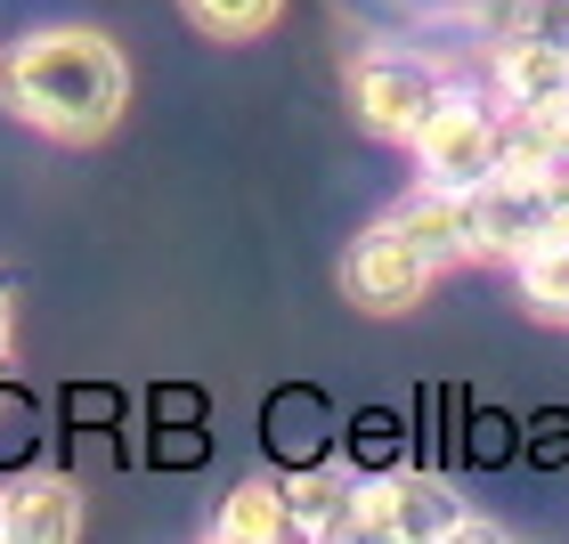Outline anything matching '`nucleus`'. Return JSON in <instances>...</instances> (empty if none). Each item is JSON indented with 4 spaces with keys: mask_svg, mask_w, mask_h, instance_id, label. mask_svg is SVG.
Wrapping results in <instances>:
<instances>
[{
    "mask_svg": "<svg viewBox=\"0 0 569 544\" xmlns=\"http://www.w3.org/2000/svg\"><path fill=\"white\" fill-rule=\"evenodd\" d=\"M0 98L24 131L58 147H90L131 107V58L90 24H41L0 58Z\"/></svg>",
    "mask_w": 569,
    "mask_h": 544,
    "instance_id": "f257e3e1",
    "label": "nucleus"
},
{
    "mask_svg": "<svg viewBox=\"0 0 569 544\" xmlns=\"http://www.w3.org/2000/svg\"><path fill=\"white\" fill-rule=\"evenodd\" d=\"M407 147H416V179L423 188H456V195L488 188V179L505 171V107H497V90L448 82V98L423 114V131Z\"/></svg>",
    "mask_w": 569,
    "mask_h": 544,
    "instance_id": "f03ea898",
    "label": "nucleus"
},
{
    "mask_svg": "<svg viewBox=\"0 0 569 544\" xmlns=\"http://www.w3.org/2000/svg\"><path fill=\"white\" fill-rule=\"evenodd\" d=\"M448 58H431V49H358L350 58V107H358V122H367L375 139H416L423 131V114L448 98Z\"/></svg>",
    "mask_w": 569,
    "mask_h": 544,
    "instance_id": "7ed1b4c3",
    "label": "nucleus"
},
{
    "mask_svg": "<svg viewBox=\"0 0 569 544\" xmlns=\"http://www.w3.org/2000/svg\"><path fill=\"white\" fill-rule=\"evenodd\" d=\"M367 536L448 544V536H505V521L472 512V496L439 472H375L367 480Z\"/></svg>",
    "mask_w": 569,
    "mask_h": 544,
    "instance_id": "20e7f679",
    "label": "nucleus"
},
{
    "mask_svg": "<svg viewBox=\"0 0 569 544\" xmlns=\"http://www.w3.org/2000/svg\"><path fill=\"white\" fill-rule=\"evenodd\" d=\"M431 276H439V261L391 212H382L375 228H358L350 252H342V301H358L367 318H407V309L431 293Z\"/></svg>",
    "mask_w": 569,
    "mask_h": 544,
    "instance_id": "39448f33",
    "label": "nucleus"
},
{
    "mask_svg": "<svg viewBox=\"0 0 569 544\" xmlns=\"http://www.w3.org/2000/svg\"><path fill=\"white\" fill-rule=\"evenodd\" d=\"M569 236L561 228V195H553V171H497L488 188H472V261H521L529 244Z\"/></svg>",
    "mask_w": 569,
    "mask_h": 544,
    "instance_id": "423d86ee",
    "label": "nucleus"
},
{
    "mask_svg": "<svg viewBox=\"0 0 569 544\" xmlns=\"http://www.w3.org/2000/svg\"><path fill=\"white\" fill-rule=\"evenodd\" d=\"M488 90H497L505 114H537V122L561 114L569 107V49L497 33V49H488Z\"/></svg>",
    "mask_w": 569,
    "mask_h": 544,
    "instance_id": "0eeeda50",
    "label": "nucleus"
},
{
    "mask_svg": "<svg viewBox=\"0 0 569 544\" xmlns=\"http://www.w3.org/2000/svg\"><path fill=\"white\" fill-rule=\"evenodd\" d=\"M284 504H293V536H367V480L342 472V463L293 472Z\"/></svg>",
    "mask_w": 569,
    "mask_h": 544,
    "instance_id": "6e6552de",
    "label": "nucleus"
},
{
    "mask_svg": "<svg viewBox=\"0 0 569 544\" xmlns=\"http://www.w3.org/2000/svg\"><path fill=\"white\" fill-rule=\"evenodd\" d=\"M0 496H9V544H73L90 521L82 480H66V472H33V480L0 487Z\"/></svg>",
    "mask_w": 569,
    "mask_h": 544,
    "instance_id": "1a4fd4ad",
    "label": "nucleus"
},
{
    "mask_svg": "<svg viewBox=\"0 0 569 544\" xmlns=\"http://www.w3.org/2000/svg\"><path fill=\"white\" fill-rule=\"evenodd\" d=\"M391 220L431 252L439 269H463V261H472V195H456V188H423V179H416V195H399V203H391Z\"/></svg>",
    "mask_w": 569,
    "mask_h": 544,
    "instance_id": "9d476101",
    "label": "nucleus"
},
{
    "mask_svg": "<svg viewBox=\"0 0 569 544\" xmlns=\"http://www.w3.org/2000/svg\"><path fill=\"white\" fill-rule=\"evenodd\" d=\"M212 536H220V544H277V536H293L284 480H244V487H228L220 512H212Z\"/></svg>",
    "mask_w": 569,
    "mask_h": 544,
    "instance_id": "9b49d317",
    "label": "nucleus"
},
{
    "mask_svg": "<svg viewBox=\"0 0 569 544\" xmlns=\"http://www.w3.org/2000/svg\"><path fill=\"white\" fill-rule=\"evenodd\" d=\"M512 284H521V309L546 325H569V236H546L512 261Z\"/></svg>",
    "mask_w": 569,
    "mask_h": 544,
    "instance_id": "f8f14e48",
    "label": "nucleus"
},
{
    "mask_svg": "<svg viewBox=\"0 0 569 544\" xmlns=\"http://www.w3.org/2000/svg\"><path fill=\"white\" fill-rule=\"evenodd\" d=\"M179 17H188L203 41H261L284 17V0H179Z\"/></svg>",
    "mask_w": 569,
    "mask_h": 544,
    "instance_id": "ddd939ff",
    "label": "nucleus"
},
{
    "mask_svg": "<svg viewBox=\"0 0 569 544\" xmlns=\"http://www.w3.org/2000/svg\"><path fill=\"white\" fill-rule=\"evenodd\" d=\"M497 33H521V41H553L569 49V0H505V24Z\"/></svg>",
    "mask_w": 569,
    "mask_h": 544,
    "instance_id": "4468645a",
    "label": "nucleus"
},
{
    "mask_svg": "<svg viewBox=\"0 0 569 544\" xmlns=\"http://www.w3.org/2000/svg\"><path fill=\"white\" fill-rule=\"evenodd\" d=\"M24 447H33V406L0 391V463H9V455H24Z\"/></svg>",
    "mask_w": 569,
    "mask_h": 544,
    "instance_id": "2eb2a0df",
    "label": "nucleus"
},
{
    "mask_svg": "<svg viewBox=\"0 0 569 544\" xmlns=\"http://www.w3.org/2000/svg\"><path fill=\"white\" fill-rule=\"evenodd\" d=\"M529 122H537V114H529ZM546 147H553V171H569V107L546 114Z\"/></svg>",
    "mask_w": 569,
    "mask_h": 544,
    "instance_id": "dca6fc26",
    "label": "nucleus"
},
{
    "mask_svg": "<svg viewBox=\"0 0 569 544\" xmlns=\"http://www.w3.org/2000/svg\"><path fill=\"white\" fill-rule=\"evenodd\" d=\"M9 342H17V301H9V269H0V357H9Z\"/></svg>",
    "mask_w": 569,
    "mask_h": 544,
    "instance_id": "f3484780",
    "label": "nucleus"
},
{
    "mask_svg": "<svg viewBox=\"0 0 569 544\" xmlns=\"http://www.w3.org/2000/svg\"><path fill=\"white\" fill-rule=\"evenodd\" d=\"M553 195H561V228H569V171H553Z\"/></svg>",
    "mask_w": 569,
    "mask_h": 544,
    "instance_id": "a211bd4d",
    "label": "nucleus"
},
{
    "mask_svg": "<svg viewBox=\"0 0 569 544\" xmlns=\"http://www.w3.org/2000/svg\"><path fill=\"white\" fill-rule=\"evenodd\" d=\"M0 544H9V496H0Z\"/></svg>",
    "mask_w": 569,
    "mask_h": 544,
    "instance_id": "6ab92c4d",
    "label": "nucleus"
}]
</instances>
